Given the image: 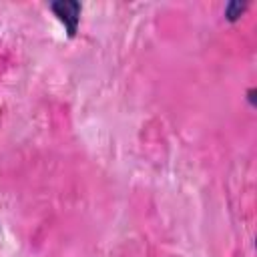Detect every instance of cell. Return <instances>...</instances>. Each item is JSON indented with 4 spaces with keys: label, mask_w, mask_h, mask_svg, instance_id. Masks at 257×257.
Here are the masks:
<instances>
[{
    "label": "cell",
    "mask_w": 257,
    "mask_h": 257,
    "mask_svg": "<svg viewBox=\"0 0 257 257\" xmlns=\"http://www.w3.org/2000/svg\"><path fill=\"white\" fill-rule=\"evenodd\" d=\"M50 10L58 16V20L64 24L66 32L72 36L76 32V26H78V16H80V4L78 2H68V0H62V2H54L50 4Z\"/></svg>",
    "instance_id": "1"
}]
</instances>
